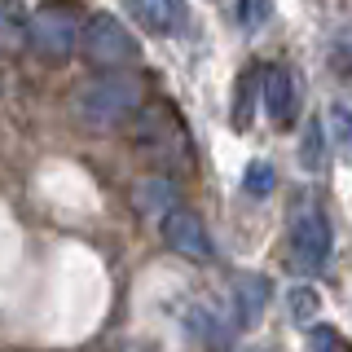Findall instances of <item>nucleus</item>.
<instances>
[{"mask_svg":"<svg viewBox=\"0 0 352 352\" xmlns=\"http://www.w3.org/2000/svg\"><path fill=\"white\" fill-rule=\"evenodd\" d=\"M27 22H31V14L22 18V5H18V0H5V49L9 53H18L22 44H27Z\"/></svg>","mask_w":352,"mask_h":352,"instance_id":"nucleus-12","label":"nucleus"},{"mask_svg":"<svg viewBox=\"0 0 352 352\" xmlns=\"http://www.w3.org/2000/svg\"><path fill=\"white\" fill-rule=\"evenodd\" d=\"M330 251H335V229H330V216L317 198H300L291 207V220H286V260H291L295 273L304 278H317L326 273Z\"/></svg>","mask_w":352,"mask_h":352,"instance_id":"nucleus-2","label":"nucleus"},{"mask_svg":"<svg viewBox=\"0 0 352 352\" xmlns=\"http://www.w3.org/2000/svg\"><path fill=\"white\" fill-rule=\"evenodd\" d=\"M273 300V286L264 273H242V278L234 282V322L238 326H256L260 313L269 308Z\"/></svg>","mask_w":352,"mask_h":352,"instance_id":"nucleus-7","label":"nucleus"},{"mask_svg":"<svg viewBox=\"0 0 352 352\" xmlns=\"http://www.w3.org/2000/svg\"><path fill=\"white\" fill-rule=\"evenodd\" d=\"M256 97H264V66H247L234 84V128H251Z\"/></svg>","mask_w":352,"mask_h":352,"instance_id":"nucleus-9","label":"nucleus"},{"mask_svg":"<svg viewBox=\"0 0 352 352\" xmlns=\"http://www.w3.org/2000/svg\"><path fill=\"white\" fill-rule=\"evenodd\" d=\"M308 344L313 348H335V352H348V335H339V330H330V326H313L308 330Z\"/></svg>","mask_w":352,"mask_h":352,"instance_id":"nucleus-16","label":"nucleus"},{"mask_svg":"<svg viewBox=\"0 0 352 352\" xmlns=\"http://www.w3.org/2000/svg\"><path fill=\"white\" fill-rule=\"evenodd\" d=\"M80 58L93 66V71H128V66L141 62V44L132 40V31L115 14H88Z\"/></svg>","mask_w":352,"mask_h":352,"instance_id":"nucleus-4","label":"nucleus"},{"mask_svg":"<svg viewBox=\"0 0 352 352\" xmlns=\"http://www.w3.org/2000/svg\"><path fill=\"white\" fill-rule=\"evenodd\" d=\"M242 185H247V194H256V198H264V194H269L273 190V168H269V163H251V168H247V176H242Z\"/></svg>","mask_w":352,"mask_h":352,"instance_id":"nucleus-15","label":"nucleus"},{"mask_svg":"<svg viewBox=\"0 0 352 352\" xmlns=\"http://www.w3.org/2000/svg\"><path fill=\"white\" fill-rule=\"evenodd\" d=\"M132 14H137V22L146 31H154V36H168V31H176L185 22V5L181 0H128Z\"/></svg>","mask_w":352,"mask_h":352,"instance_id":"nucleus-8","label":"nucleus"},{"mask_svg":"<svg viewBox=\"0 0 352 352\" xmlns=\"http://www.w3.org/2000/svg\"><path fill=\"white\" fill-rule=\"evenodd\" d=\"M264 115L273 128H291L300 119V80L286 62H269L264 66Z\"/></svg>","mask_w":352,"mask_h":352,"instance_id":"nucleus-6","label":"nucleus"},{"mask_svg":"<svg viewBox=\"0 0 352 352\" xmlns=\"http://www.w3.org/2000/svg\"><path fill=\"white\" fill-rule=\"evenodd\" d=\"M326 128H330V146L344 154V159H352V106L348 102H335V106H330Z\"/></svg>","mask_w":352,"mask_h":352,"instance_id":"nucleus-10","label":"nucleus"},{"mask_svg":"<svg viewBox=\"0 0 352 352\" xmlns=\"http://www.w3.org/2000/svg\"><path fill=\"white\" fill-rule=\"evenodd\" d=\"M159 234H163V242H168L172 256H181V260H190V264H207V260L216 256L207 225L198 220L194 207H185V203H168L159 212Z\"/></svg>","mask_w":352,"mask_h":352,"instance_id":"nucleus-5","label":"nucleus"},{"mask_svg":"<svg viewBox=\"0 0 352 352\" xmlns=\"http://www.w3.org/2000/svg\"><path fill=\"white\" fill-rule=\"evenodd\" d=\"M234 18H238V27H242V31L264 27V18H269V0H238Z\"/></svg>","mask_w":352,"mask_h":352,"instance_id":"nucleus-13","label":"nucleus"},{"mask_svg":"<svg viewBox=\"0 0 352 352\" xmlns=\"http://www.w3.org/2000/svg\"><path fill=\"white\" fill-rule=\"evenodd\" d=\"M84 14L71 5V0H49V5L31 9V22H27V49L36 53L40 62L49 66H62L80 53V40H84Z\"/></svg>","mask_w":352,"mask_h":352,"instance_id":"nucleus-3","label":"nucleus"},{"mask_svg":"<svg viewBox=\"0 0 352 352\" xmlns=\"http://www.w3.org/2000/svg\"><path fill=\"white\" fill-rule=\"evenodd\" d=\"M291 313H295V322H313V317H317V291H313V286H295V291H291Z\"/></svg>","mask_w":352,"mask_h":352,"instance_id":"nucleus-14","label":"nucleus"},{"mask_svg":"<svg viewBox=\"0 0 352 352\" xmlns=\"http://www.w3.org/2000/svg\"><path fill=\"white\" fill-rule=\"evenodd\" d=\"M326 132H330V128H322L317 119L304 128V141H300V163H304V172H322V168H326Z\"/></svg>","mask_w":352,"mask_h":352,"instance_id":"nucleus-11","label":"nucleus"},{"mask_svg":"<svg viewBox=\"0 0 352 352\" xmlns=\"http://www.w3.org/2000/svg\"><path fill=\"white\" fill-rule=\"evenodd\" d=\"M141 106H146V88H141V75H132V66L128 71H97L88 84L75 88V115L93 132L124 128L128 119H137Z\"/></svg>","mask_w":352,"mask_h":352,"instance_id":"nucleus-1","label":"nucleus"}]
</instances>
